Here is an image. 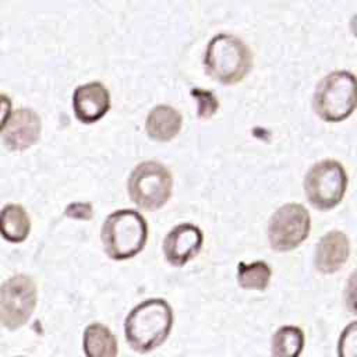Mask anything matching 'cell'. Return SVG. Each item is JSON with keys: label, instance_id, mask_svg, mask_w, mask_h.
<instances>
[{"label": "cell", "instance_id": "cell-1", "mask_svg": "<svg viewBox=\"0 0 357 357\" xmlns=\"http://www.w3.org/2000/svg\"><path fill=\"white\" fill-rule=\"evenodd\" d=\"M173 321V310L165 298H145L134 305L124 318L126 342L134 351L146 354L166 342Z\"/></svg>", "mask_w": 357, "mask_h": 357}, {"label": "cell", "instance_id": "cell-2", "mask_svg": "<svg viewBox=\"0 0 357 357\" xmlns=\"http://www.w3.org/2000/svg\"><path fill=\"white\" fill-rule=\"evenodd\" d=\"M205 71L216 81L233 85L243 81L252 68V52L248 45L230 32L213 35L204 53Z\"/></svg>", "mask_w": 357, "mask_h": 357}, {"label": "cell", "instance_id": "cell-3", "mask_svg": "<svg viewBox=\"0 0 357 357\" xmlns=\"http://www.w3.org/2000/svg\"><path fill=\"white\" fill-rule=\"evenodd\" d=\"M100 240L109 258L123 261L135 257L148 240L146 219L137 209L110 212L100 227Z\"/></svg>", "mask_w": 357, "mask_h": 357}, {"label": "cell", "instance_id": "cell-4", "mask_svg": "<svg viewBox=\"0 0 357 357\" xmlns=\"http://www.w3.org/2000/svg\"><path fill=\"white\" fill-rule=\"evenodd\" d=\"M312 109L326 123L349 119L357 109V77L347 70H335L315 85Z\"/></svg>", "mask_w": 357, "mask_h": 357}, {"label": "cell", "instance_id": "cell-5", "mask_svg": "<svg viewBox=\"0 0 357 357\" xmlns=\"http://www.w3.org/2000/svg\"><path fill=\"white\" fill-rule=\"evenodd\" d=\"M347 185V172L335 159H322L310 166L303 181L308 202L321 211L337 206L346 194Z\"/></svg>", "mask_w": 357, "mask_h": 357}, {"label": "cell", "instance_id": "cell-6", "mask_svg": "<svg viewBox=\"0 0 357 357\" xmlns=\"http://www.w3.org/2000/svg\"><path fill=\"white\" fill-rule=\"evenodd\" d=\"M127 188L131 201L144 209H158L172 195V172L158 160H142L128 176Z\"/></svg>", "mask_w": 357, "mask_h": 357}, {"label": "cell", "instance_id": "cell-7", "mask_svg": "<svg viewBox=\"0 0 357 357\" xmlns=\"http://www.w3.org/2000/svg\"><path fill=\"white\" fill-rule=\"evenodd\" d=\"M38 301V289L32 276L15 273L0 284V324L17 331L32 317Z\"/></svg>", "mask_w": 357, "mask_h": 357}, {"label": "cell", "instance_id": "cell-8", "mask_svg": "<svg viewBox=\"0 0 357 357\" xmlns=\"http://www.w3.org/2000/svg\"><path fill=\"white\" fill-rule=\"evenodd\" d=\"M311 231V215L298 202L279 206L268 222V241L272 250L287 252L304 243Z\"/></svg>", "mask_w": 357, "mask_h": 357}, {"label": "cell", "instance_id": "cell-9", "mask_svg": "<svg viewBox=\"0 0 357 357\" xmlns=\"http://www.w3.org/2000/svg\"><path fill=\"white\" fill-rule=\"evenodd\" d=\"M202 243V230L191 222H181L166 233L162 248L169 264L183 266L199 252Z\"/></svg>", "mask_w": 357, "mask_h": 357}, {"label": "cell", "instance_id": "cell-10", "mask_svg": "<svg viewBox=\"0 0 357 357\" xmlns=\"http://www.w3.org/2000/svg\"><path fill=\"white\" fill-rule=\"evenodd\" d=\"M42 121L32 107H18L1 131V141L10 151H22L33 145L40 135Z\"/></svg>", "mask_w": 357, "mask_h": 357}, {"label": "cell", "instance_id": "cell-11", "mask_svg": "<svg viewBox=\"0 0 357 357\" xmlns=\"http://www.w3.org/2000/svg\"><path fill=\"white\" fill-rule=\"evenodd\" d=\"M110 109V93L100 81L79 84L73 92V110L75 117L91 124L102 119Z\"/></svg>", "mask_w": 357, "mask_h": 357}, {"label": "cell", "instance_id": "cell-12", "mask_svg": "<svg viewBox=\"0 0 357 357\" xmlns=\"http://www.w3.org/2000/svg\"><path fill=\"white\" fill-rule=\"evenodd\" d=\"M350 238L339 230L326 231L317 243L314 252V266L318 272L331 275L337 272L350 257Z\"/></svg>", "mask_w": 357, "mask_h": 357}, {"label": "cell", "instance_id": "cell-13", "mask_svg": "<svg viewBox=\"0 0 357 357\" xmlns=\"http://www.w3.org/2000/svg\"><path fill=\"white\" fill-rule=\"evenodd\" d=\"M183 124L181 113L166 103L153 106L145 119V130L148 135L156 141H170L174 138Z\"/></svg>", "mask_w": 357, "mask_h": 357}, {"label": "cell", "instance_id": "cell-14", "mask_svg": "<svg viewBox=\"0 0 357 357\" xmlns=\"http://www.w3.org/2000/svg\"><path fill=\"white\" fill-rule=\"evenodd\" d=\"M85 357H117L119 344L114 333L100 322L89 324L82 333Z\"/></svg>", "mask_w": 357, "mask_h": 357}, {"label": "cell", "instance_id": "cell-15", "mask_svg": "<svg viewBox=\"0 0 357 357\" xmlns=\"http://www.w3.org/2000/svg\"><path fill=\"white\" fill-rule=\"evenodd\" d=\"M31 231V218L21 204L10 202L0 209V234L11 243L24 241Z\"/></svg>", "mask_w": 357, "mask_h": 357}, {"label": "cell", "instance_id": "cell-16", "mask_svg": "<svg viewBox=\"0 0 357 357\" xmlns=\"http://www.w3.org/2000/svg\"><path fill=\"white\" fill-rule=\"evenodd\" d=\"M304 350V332L294 325L280 326L272 336V357H300Z\"/></svg>", "mask_w": 357, "mask_h": 357}, {"label": "cell", "instance_id": "cell-17", "mask_svg": "<svg viewBox=\"0 0 357 357\" xmlns=\"http://www.w3.org/2000/svg\"><path fill=\"white\" fill-rule=\"evenodd\" d=\"M271 278L272 269L265 261L238 262L237 265V282L243 289L262 291L269 286Z\"/></svg>", "mask_w": 357, "mask_h": 357}, {"label": "cell", "instance_id": "cell-18", "mask_svg": "<svg viewBox=\"0 0 357 357\" xmlns=\"http://www.w3.org/2000/svg\"><path fill=\"white\" fill-rule=\"evenodd\" d=\"M337 357H357V321L343 328L337 340Z\"/></svg>", "mask_w": 357, "mask_h": 357}, {"label": "cell", "instance_id": "cell-19", "mask_svg": "<svg viewBox=\"0 0 357 357\" xmlns=\"http://www.w3.org/2000/svg\"><path fill=\"white\" fill-rule=\"evenodd\" d=\"M191 95L197 99V106H198L197 113L199 117L208 119L215 114V112L219 107V102L213 92L205 91L202 88H192Z\"/></svg>", "mask_w": 357, "mask_h": 357}, {"label": "cell", "instance_id": "cell-20", "mask_svg": "<svg viewBox=\"0 0 357 357\" xmlns=\"http://www.w3.org/2000/svg\"><path fill=\"white\" fill-rule=\"evenodd\" d=\"M343 298H344V305L347 311L351 315L357 317V269H354L347 279Z\"/></svg>", "mask_w": 357, "mask_h": 357}, {"label": "cell", "instance_id": "cell-21", "mask_svg": "<svg viewBox=\"0 0 357 357\" xmlns=\"http://www.w3.org/2000/svg\"><path fill=\"white\" fill-rule=\"evenodd\" d=\"M66 215L78 219H89L92 216V205L89 202H73L66 208Z\"/></svg>", "mask_w": 357, "mask_h": 357}, {"label": "cell", "instance_id": "cell-22", "mask_svg": "<svg viewBox=\"0 0 357 357\" xmlns=\"http://www.w3.org/2000/svg\"><path fill=\"white\" fill-rule=\"evenodd\" d=\"M11 99L8 95L0 92V131L6 127L10 116H11Z\"/></svg>", "mask_w": 357, "mask_h": 357}, {"label": "cell", "instance_id": "cell-23", "mask_svg": "<svg viewBox=\"0 0 357 357\" xmlns=\"http://www.w3.org/2000/svg\"><path fill=\"white\" fill-rule=\"evenodd\" d=\"M350 29H351V33L357 38V13L350 20Z\"/></svg>", "mask_w": 357, "mask_h": 357}, {"label": "cell", "instance_id": "cell-24", "mask_svg": "<svg viewBox=\"0 0 357 357\" xmlns=\"http://www.w3.org/2000/svg\"><path fill=\"white\" fill-rule=\"evenodd\" d=\"M18 357H22V356H18Z\"/></svg>", "mask_w": 357, "mask_h": 357}]
</instances>
